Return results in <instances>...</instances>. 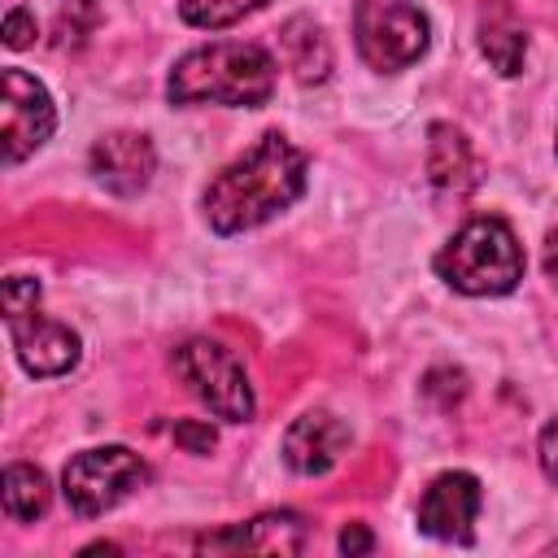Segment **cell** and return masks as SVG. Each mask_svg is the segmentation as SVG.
<instances>
[{"mask_svg": "<svg viewBox=\"0 0 558 558\" xmlns=\"http://www.w3.org/2000/svg\"><path fill=\"white\" fill-rule=\"evenodd\" d=\"M305 192V153L279 131H266L244 157L222 166L205 187V218L218 235L262 227Z\"/></svg>", "mask_w": 558, "mask_h": 558, "instance_id": "6da1fadb", "label": "cell"}, {"mask_svg": "<svg viewBox=\"0 0 558 558\" xmlns=\"http://www.w3.org/2000/svg\"><path fill=\"white\" fill-rule=\"evenodd\" d=\"M166 92L174 105H266L275 92V57L262 44L218 39L174 61Z\"/></svg>", "mask_w": 558, "mask_h": 558, "instance_id": "7a4b0ae2", "label": "cell"}, {"mask_svg": "<svg viewBox=\"0 0 558 558\" xmlns=\"http://www.w3.org/2000/svg\"><path fill=\"white\" fill-rule=\"evenodd\" d=\"M436 275L466 296H501L523 279V248L501 218H471L436 253Z\"/></svg>", "mask_w": 558, "mask_h": 558, "instance_id": "3957f363", "label": "cell"}, {"mask_svg": "<svg viewBox=\"0 0 558 558\" xmlns=\"http://www.w3.org/2000/svg\"><path fill=\"white\" fill-rule=\"evenodd\" d=\"M4 323L13 336L17 362L31 375L52 379L78 362V336L65 323L39 314V283L35 279H26V275L4 279Z\"/></svg>", "mask_w": 558, "mask_h": 558, "instance_id": "277c9868", "label": "cell"}, {"mask_svg": "<svg viewBox=\"0 0 558 558\" xmlns=\"http://www.w3.org/2000/svg\"><path fill=\"white\" fill-rule=\"evenodd\" d=\"M144 480H148V466L140 462V453H131L126 445H105V449H83L65 462L61 493L74 514L96 519L113 510L122 497H131Z\"/></svg>", "mask_w": 558, "mask_h": 558, "instance_id": "5b68a950", "label": "cell"}, {"mask_svg": "<svg viewBox=\"0 0 558 558\" xmlns=\"http://www.w3.org/2000/svg\"><path fill=\"white\" fill-rule=\"evenodd\" d=\"M357 52L371 70H405L427 52V17L410 0H357L353 9Z\"/></svg>", "mask_w": 558, "mask_h": 558, "instance_id": "8992f818", "label": "cell"}, {"mask_svg": "<svg viewBox=\"0 0 558 558\" xmlns=\"http://www.w3.org/2000/svg\"><path fill=\"white\" fill-rule=\"evenodd\" d=\"M174 371L183 384L227 423H248L253 418V388L244 375V362L218 344V340H187L174 349Z\"/></svg>", "mask_w": 558, "mask_h": 558, "instance_id": "52a82bcc", "label": "cell"}, {"mask_svg": "<svg viewBox=\"0 0 558 558\" xmlns=\"http://www.w3.org/2000/svg\"><path fill=\"white\" fill-rule=\"evenodd\" d=\"M57 126V109L52 96L39 78H31L26 70L9 65L0 78V140H4V161L17 166L22 157H31Z\"/></svg>", "mask_w": 558, "mask_h": 558, "instance_id": "ba28073f", "label": "cell"}, {"mask_svg": "<svg viewBox=\"0 0 558 558\" xmlns=\"http://www.w3.org/2000/svg\"><path fill=\"white\" fill-rule=\"evenodd\" d=\"M480 480L466 471H445L423 488L418 527L436 541H471V523L480 514Z\"/></svg>", "mask_w": 558, "mask_h": 558, "instance_id": "9c48e42d", "label": "cell"}, {"mask_svg": "<svg viewBox=\"0 0 558 558\" xmlns=\"http://www.w3.org/2000/svg\"><path fill=\"white\" fill-rule=\"evenodd\" d=\"M92 174L118 196H135L157 174V148L140 131H109L92 144Z\"/></svg>", "mask_w": 558, "mask_h": 558, "instance_id": "30bf717a", "label": "cell"}, {"mask_svg": "<svg viewBox=\"0 0 558 558\" xmlns=\"http://www.w3.org/2000/svg\"><path fill=\"white\" fill-rule=\"evenodd\" d=\"M349 449V427L327 414V410H310L301 414L288 432H283V458L292 471L301 475H323L340 462V453Z\"/></svg>", "mask_w": 558, "mask_h": 558, "instance_id": "8fae6325", "label": "cell"}, {"mask_svg": "<svg viewBox=\"0 0 558 558\" xmlns=\"http://www.w3.org/2000/svg\"><path fill=\"white\" fill-rule=\"evenodd\" d=\"M427 135H432V140H427V174H432L436 192H445V196H466V192L480 183V170H484L480 153H475L471 140H466L458 126H449V122H436Z\"/></svg>", "mask_w": 558, "mask_h": 558, "instance_id": "7c38bea8", "label": "cell"}, {"mask_svg": "<svg viewBox=\"0 0 558 558\" xmlns=\"http://www.w3.org/2000/svg\"><path fill=\"white\" fill-rule=\"evenodd\" d=\"M305 536H310V532H305V519L279 510V514H257V519H248L244 527L205 536V549H209V545H214V549L231 545V549H253V554H301V549H305Z\"/></svg>", "mask_w": 558, "mask_h": 558, "instance_id": "4fadbf2b", "label": "cell"}, {"mask_svg": "<svg viewBox=\"0 0 558 558\" xmlns=\"http://www.w3.org/2000/svg\"><path fill=\"white\" fill-rule=\"evenodd\" d=\"M279 48L296 83H323L331 74V44L314 17H292L279 35Z\"/></svg>", "mask_w": 558, "mask_h": 558, "instance_id": "5bb4252c", "label": "cell"}, {"mask_svg": "<svg viewBox=\"0 0 558 558\" xmlns=\"http://www.w3.org/2000/svg\"><path fill=\"white\" fill-rule=\"evenodd\" d=\"M48 510V480L31 462H13L4 471V514L17 523H31Z\"/></svg>", "mask_w": 558, "mask_h": 558, "instance_id": "9a60e30c", "label": "cell"}, {"mask_svg": "<svg viewBox=\"0 0 558 558\" xmlns=\"http://www.w3.org/2000/svg\"><path fill=\"white\" fill-rule=\"evenodd\" d=\"M480 48L497 65V74H519L527 57V35L519 22H510V13H493L480 31Z\"/></svg>", "mask_w": 558, "mask_h": 558, "instance_id": "2e32d148", "label": "cell"}, {"mask_svg": "<svg viewBox=\"0 0 558 558\" xmlns=\"http://www.w3.org/2000/svg\"><path fill=\"white\" fill-rule=\"evenodd\" d=\"M266 0H179V13L183 22L201 26V31H222L248 13H257Z\"/></svg>", "mask_w": 558, "mask_h": 558, "instance_id": "e0dca14e", "label": "cell"}, {"mask_svg": "<svg viewBox=\"0 0 558 558\" xmlns=\"http://www.w3.org/2000/svg\"><path fill=\"white\" fill-rule=\"evenodd\" d=\"M31 35H35L31 9H9V17H4V44H9V48H26Z\"/></svg>", "mask_w": 558, "mask_h": 558, "instance_id": "ac0fdd59", "label": "cell"}, {"mask_svg": "<svg viewBox=\"0 0 558 558\" xmlns=\"http://www.w3.org/2000/svg\"><path fill=\"white\" fill-rule=\"evenodd\" d=\"M541 466H545V475L558 484V418L545 423V432H541Z\"/></svg>", "mask_w": 558, "mask_h": 558, "instance_id": "d6986e66", "label": "cell"}, {"mask_svg": "<svg viewBox=\"0 0 558 558\" xmlns=\"http://www.w3.org/2000/svg\"><path fill=\"white\" fill-rule=\"evenodd\" d=\"M174 436H179V445H187L192 453H209V449H214V432H209V427L179 423V427H174Z\"/></svg>", "mask_w": 558, "mask_h": 558, "instance_id": "ffe728a7", "label": "cell"}, {"mask_svg": "<svg viewBox=\"0 0 558 558\" xmlns=\"http://www.w3.org/2000/svg\"><path fill=\"white\" fill-rule=\"evenodd\" d=\"M340 549H344V554H353V549H371V536H366L362 527H344V536H340Z\"/></svg>", "mask_w": 558, "mask_h": 558, "instance_id": "44dd1931", "label": "cell"}]
</instances>
